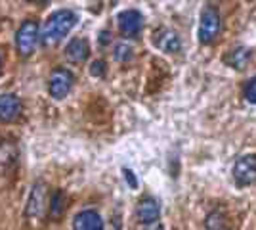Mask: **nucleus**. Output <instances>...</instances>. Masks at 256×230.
<instances>
[{
	"label": "nucleus",
	"mask_w": 256,
	"mask_h": 230,
	"mask_svg": "<svg viewBox=\"0 0 256 230\" xmlns=\"http://www.w3.org/2000/svg\"><path fill=\"white\" fill-rule=\"evenodd\" d=\"M22 113V98L14 92L0 94V123H14Z\"/></svg>",
	"instance_id": "obj_9"
},
{
	"label": "nucleus",
	"mask_w": 256,
	"mask_h": 230,
	"mask_svg": "<svg viewBox=\"0 0 256 230\" xmlns=\"http://www.w3.org/2000/svg\"><path fill=\"white\" fill-rule=\"evenodd\" d=\"M90 56V43L82 37L71 39L65 46V58L73 64H84Z\"/></svg>",
	"instance_id": "obj_12"
},
{
	"label": "nucleus",
	"mask_w": 256,
	"mask_h": 230,
	"mask_svg": "<svg viewBox=\"0 0 256 230\" xmlns=\"http://www.w3.org/2000/svg\"><path fill=\"white\" fill-rule=\"evenodd\" d=\"M73 230H106L104 219L96 209H82L73 217Z\"/></svg>",
	"instance_id": "obj_11"
},
{
	"label": "nucleus",
	"mask_w": 256,
	"mask_h": 230,
	"mask_svg": "<svg viewBox=\"0 0 256 230\" xmlns=\"http://www.w3.org/2000/svg\"><path fill=\"white\" fill-rule=\"evenodd\" d=\"M73 85H75V75L65 67H56L48 77V94L60 102L67 98V94L73 90Z\"/></svg>",
	"instance_id": "obj_4"
},
{
	"label": "nucleus",
	"mask_w": 256,
	"mask_h": 230,
	"mask_svg": "<svg viewBox=\"0 0 256 230\" xmlns=\"http://www.w3.org/2000/svg\"><path fill=\"white\" fill-rule=\"evenodd\" d=\"M0 67H2V58H0Z\"/></svg>",
	"instance_id": "obj_21"
},
{
	"label": "nucleus",
	"mask_w": 256,
	"mask_h": 230,
	"mask_svg": "<svg viewBox=\"0 0 256 230\" xmlns=\"http://www.w3.org/2000/svg\"><path fill=\"white\" fill-rule=\"evenodd\" d=\"M46 196H48V186L42 180L34 182L31 194H29V199H27V217L36 219L42 215L44 207H46Z\"/></svg>",
	"instance_id": "obj_8"
},
{
	"label": "nucleus",
	"mask_w": 256,
	"mask_h": 230,
	"mask_svg": "<svg viewBox=\"0 0 256 230\" xmlns=\"http://www.w3.org/2000/svg\"><path fill=\"white\" fill-rule=\"evenodd\" d=\"M64 203H65V194L62 190H56L50 199V215L52 217H60L64 213Z\"/></svg>",
	"instance_id": "obj_15"
},
{
	"label": "nucleus",
	"mask_w": 256,
	"mask_h": 230,
	"mask_svg": "<svg viewBox=\"0 0 256 230\" xmlns=\"http://www.w3.org/2000/svg\"><path fill=\"white\" fill-rule=\"evenodd\" d=\"M220 29H222V16H220L218 6L204 4L203 10H201V16H199V31H197L199 43L212 44L218 39Z\"/></svg>",
	"instance_id": "obj_2"
},
{
	"label": "nucleus",
	"mask_w": 256,
	"mask_h": 230,
	"mask_svg": "<svg viewBox=\"0 0 256 230\" xmlns=\"http://www.w3.org/2000/svg\"><path fill=\"white\" fill-rule=\"evenodd\" d=\"M122 175H124L126 184L132 188V190H136V188H138V178H136V175H134V171H132V169L124 167V169H122Z\"/></svg>",
	"instance_id": "obj_19"
},
{
	"label": "nucleus",
	"mask_w": 256,
	"mask_h": 230,
	"mask_svg": "<svg viewBox=\"0 0 256 230\" xmlns=\"http://www.w3.org/2000/svg\"><path fill=\"white\" fill-rule=\"evenodd\" d=\"M243 94H245L246 102H250V104H256V75L248 81L245 85V90H243Z\"/></svg>",
	"instance_id": "obj_18"
},
{
	"label": "nucleus",
	"mask_w": 256,
	"mask_h": 230,
	"mask_svg": "<svg viewBox=\"0 0 256 230\" xmlns=\"http://www.w3.org/2000/svg\"><path fill=\"white\" fill-rule=\"evenodd\" d=\"M40 27L34 20H25L16 31V50L23 58H29L34 52V46L40 39Z\"/></svg>",
	"instance_id": "obj_3"
},
{
	"label": "nucleus",
	"mask_w": 256,
	"mask_h": 230,
	"mask_svg": "<svg viewBox=\"0 0 256 230\" xmlns=\"http://www.w3.org/2000/svg\"><path fill=\"white\" fill-rule=\"evenodd\" d=\"M153 44H155L159 50L166 52V54H176V52H180V48H182V39L174 29L164 27V29L155 31V35H153Z\"/></svg>",
	"instance_id": "obj_10"
},
{
	"label": "nucleus",
	"mask_w": 256,
	"mask_h": 230,
	"mask_svg": "<svg viewBox=\"0 0 256 230\" xmlns=\"http://www.w3.org/2000/svg\"><path fill=\"white\" fill-rule=\"evenodd\" d=\"M136 219L142 226L160 222V203L153 196H144L136 203Z\"/></svg>",
	"instance_id": "obj_6"
},
{
	"label": "nucleus",
	"mask_w": 256,
	"mask_h": 230,
	"mask_svg": "<svg viewBox=\"0 0 256 230\" xmlns=\"http://www.w3.org/2000/svg\"><path fill=\"white\" fill-rule=\"evenodd\" d=\"M235 184L239 188H246L256 182V153H245L234 163L232 169Z\"/></svg>",
	"instance_id": "obj_5"
},
{
	"label": "nucleus",
	"mask_w": 256,
	"mask_h": 230,
	"mask_svg": "<svg viewBox=\"0 0 256 230\" xmlns=\"http://www.w3.org/2000/svg\"><path fill=\"white\" fill-rule=\"evenodd\" d=\"M76 25V14L73 10H56L52 12L42 27V44L44 46H54L60 41H64L67 35L73 31V27Z\"/></svg>",
	"instance_id": "obj_1"
},
{
	"label": "nucleus",
	"mask_w": 256,
	"mask_h": 230,
	"mask_svg": "<svg viewBox=\"0 0 256 230\" xmlns=\"http://www.w3.org/2000/svg\"><path fill=\"white\" fill-rule=\"evenodd\" d=\"M142 230H162V224L157 222V224H151V226H144Z\"/></svg>",
	"instance_id": "obj_20"
},
{
	"label": "nucleus",
	"mask_w": 256,
	"mask_h": 230,
	"mask_svg": "<svg viewBox=\"0 0 256 230\" xmlns=\"http://www.w3.org/2000/svg\"><path fill=\"white\" fill-rule=\"evenodd\" d=\"M113 58L120 64H126L134 58V48L128 43H117L115 48H113Z\"/></svg>",
	"instance_id": "obj_14"
},
{
	"label": "nucleus",
	"mask_w": 256,
	"mask_h": 230,
	"mask_svg": "<svg viewBox=\"0 0 256 230\" xmlns=\"http://www.w3.org/2000/svg\"><path fill=\"white\" fill-rule=\"evenodd\" d=\"M106 71H107V64L104 60H94V62L90 64V75L92 77L102 79V77H106Z\"/></svg>",
	"instance_id": "obj_17"
},
{
	"label": "nucleus",
	"mask_w": 256,
	"mask_h": 230,
	"mask_svg": "<svg viewBox=\"0 0 256 230\" xmlns=\"http://www.w3.org/2000/svg\"><path fill=\"white\" fill-rule=\"evenodd\" d=\"M118 31L126 39H136L144 29V16L138 10H124L117 16Z\"/></svg>",
	"instance_id": "obj_7"
},
{
	"label": "nucleus",
	"mask_w": 256,
	"mask_h": 230,
	"mask_svg": "<svg viewBox=\"0 0 256 230\" xmlns=\"http://www.w3.org/2000/svg\"><path fill=\"white\" fill-rule=\"evenodd\" d=\"M204 226H206V230H228V224H226V220H224V217H222V213H220V211H212V213H208Z\"/></svg>",
	"instance_id": "obj_16"
},
{
	"label": "nucleus",
	"mask_w": 256,
	"mask_h": 230,
	"mask_svg": "<svg viewBox=\"0 0 256 230\" xmlns=\"http://www.w3.org/2000/svg\"><path fill=\"white\" fill-rule=\"evenodd\" d=\"M248 60H250V50L245 48V46H239V48L230 50V54L224 58V64L234 67V69H245Z\"/></svg>",
	"instance_id": "obj_13"
}]
</instances>
